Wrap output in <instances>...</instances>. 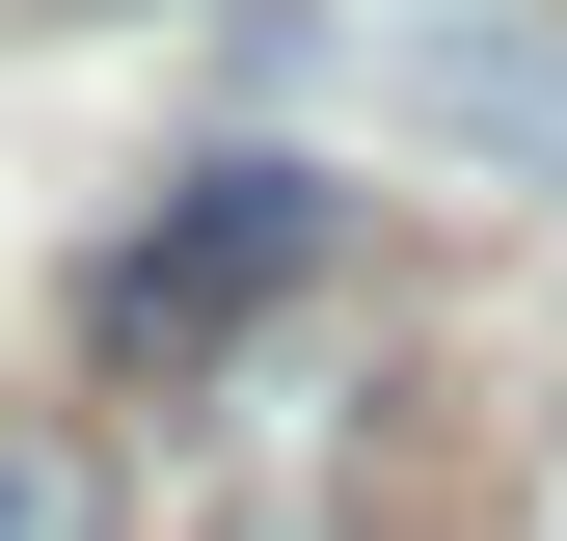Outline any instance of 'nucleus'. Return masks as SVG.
<instances>
[{"instance_id": "f257e3e1", "label": "nucleus", "mask_w": 567, "mask_h": 541, "mask_svg": "<svg viewBox=\"0 0 567 541\" xmlns=\"http://www.w3.org/2000/svg\"><path fill=\"white\" fill-rule=\"evenodd\" d=\"M298 270H324V190L298 163H217V190H189V217H135L109 244V379H189V353H217V325H270V298H298Z\"/></svg>"}, {"instance_id": "f03ea898", "label": "nucleus", "mask_w": 567, "mask_h": 541, "mask_svg": "<svg viewBox=\"0 0 567 541\" xmlns=\"http://www.w3.org/2000/svg\"><path fill=\"white\" fill-rule=\"evenodd\" d=\"M405 109H433V135H514V163H567V54H514V28H433V54H405Z\"/></svg>"}, {"instance_id": "7ed1b4c3", "label": "nucleus", "mask_w": 567, "mask_h": 541, "mask_svg": "<svg viewBox=\"0 0 567 541\" xmlns=\"http://www.w3.org/2000/svg\"><path fill=\"white\" fill-rule=\"evenodd\" d=\"M0 541H135V514H109L82 460H54V433H0Z\"/></svg>"}]
</instances>
